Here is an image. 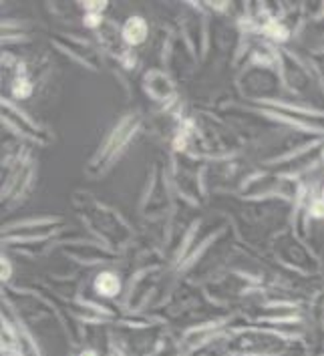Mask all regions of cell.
Returning a JSON list of instances; mask_svg holds the SVG:
<instances>
[{"label": "cell", "mask_w": 324, "mask_h": 356, "mask_svg": "<svg viewBox=\"0 0 324 356\" xmlns=\"http://www.w3.org/2000/svg\"><path fill=\"white\" fill-rule=\"evenodd\" d=\"M145 35H147V24H145V20L139 19V17H133V19L127 20V24H125V29H123V37H125L127 42L139 44V42L145 40Z\"/></svg>", "instance_id": "1"}, {"label": "cell", "mask_w": 324, "mask_h": 356, "mask_svg": "<svg viewBox=\"0 0 324 356\" xmlns=\"http://www.w3.org/2000/svg\"><path fill=\"white\" fill-rule=\"evenodd\" d=\"M95 288L97 292L103 294V296H115V294L119 292V280H117V276L105 272V274H101V276L97 278Z\"/></svg>", "instance_id": "2"}, {"label": "cell", "mask_w": 324, "mask_h": 356, "mask_svg": "<svg viewBox=\"0 0 324 356\" xmlns=\"http://www.w3.org/2000/svg\"><path fill=\"white\" fill-rule=\"evenodd\" d=\"M266 33L272 38H278V40H284L288 37V31L282 26V24H278V22H270L266 29Z\"/></svg>", "instance_id": "3"}, {"label": "cell", "mask_w": 324, "mask_h": 356, "mask_svg": "<svg viewBox=\"0 0 324 356\" xmlns=\"http://www.w3.org/2000/svg\"><path fill=\"white\" fill-rule=\"evenodd\" d=\"M31 93V85L26 81H17V87H15V95L17 97H26Z\"/></svg>", "instance_id": "4"}, {"label": "cell", "mask_w": 324, "mask_h": 356, "mask_svg": "<svg viewBox=\"0 0 324 356\" xmlns=\"http://www.w3.org/2000/svg\"><path fill=\"white\" fill-rule=\"evenodd\" d=\"M87 24H89V26H97V24H99V15H97V13H91V15L87 17Z\"/></svg>", "instance_id": "5"}, {"label": "cell", "mask_w": 324, "mask_h": 356, "mask_svg": "<svg viewBox=\"0 0 324 356\" xmlns=\"http://www.w3.org/2000/svg\"><path fill=\"white\" fill-rule=\"evenodd\" d=\"M81 356H97V355H95V353H91V350H87V353H83Z\"/></svg>", "instance_id": "6"}]
</instances>
